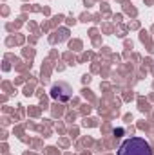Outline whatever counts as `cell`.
<instances>
[{"instance_id":"cell-1","label":"cell","mask_w":154,"mask_h":155,"mask_svg":"<svg viewBox=\"0 0 154 155\" xmlns=\"http://www.w3.org/2000/svg\"><path fill=\"white\" fill-rule=\"evenodd\" d=\"M118 155H152L151 144L142 137H131L121 143L118 148Z\"/></svg>"},{"instance_id":"cell-2","label":"cell","mask_w":154,"mask_h":155,"mask_svg":"<svg viewBox=\"0 0 154 155\" xmlns=\"http://www.w3.org/2000/svg\"><path fill=\"white\" fill-rule=\"evenodd\" d=\"M71 87L65 85V83H56L53 88H51V97L56 99V101H67L71 97Z\"/></svg>"}]
</instances>
